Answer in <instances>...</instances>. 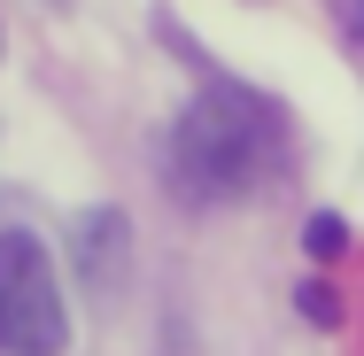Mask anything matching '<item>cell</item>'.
<instances>
[{"label": "cell", "instance_id": "1", "mask_svg": "<svg viewBox=\"0 0 364 356\" xmlns=\"http://www.w3.org/2000/svg\"><path fill=\"white\" fill-rule=\"evenodd\" d=\"M272 171H279V117L248 101L240 85H210L171 132V178L194 202H232L264 186Z\"/></svg>", "mask_w": 364, "mask_h": 356}, {"label": "cell", "instance_id": "2", "mask_svg": "<svg viewBox=\"0 0 364 356\" xmlns=\"http://www.w3.org/2000/svg\"><path fill=\"white\" fill-rule=\"evenodd\" d=\"M70 318L39 232H0V356H63Z\"/></svg>", "mask_w": 364, "mask_h": 356}]
</instances>
